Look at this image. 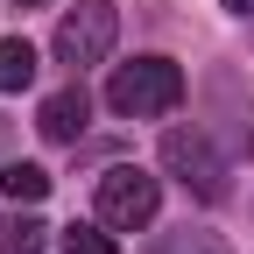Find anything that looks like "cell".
<instances>
[{"mask_svg":"<svg viewBox=\"0 0 254 254\" xmlns=\"http://www.w3.org/2000/svg\"><path fill=\"white\" fill-rule=\"evenodd\" d=\"M163 254H226V240H219V233H177Z\"/></svg>","mask_w":254,"mask_h":254,"instance_id":"obj_10","label":"cell"},{"mask_svg":"<svg viewBox=\"0 0 254 254\" xmlns=\"http://www.w3.org/2000/svg\"><path fill=\"white\" fill-rule=\"evenodd\" d=\"M113 43H120V14H113V0H78V7L57 21V64H71V71L106 64Z\"/></svg>","mask_w":254,"mask_h":254,"instance_id":"obj_2","label":"cell"},{"mask_svg":"<svg viewBox=\"0 0 254 254\" xmlns=\"http://www.w3.org/2000/svg\"><path fill=\"white\" fill-rule=\"evenodd\" d=\"M64 254H120L99 226H64Z\"/></svg>","mask_w":254,"mask_h":254,"instance_id":"obj_9","label":"cell"},{"mask_svg":"<svg viewBox=\"0 0 254 254\" xmlns=\"http://www.w3.org/2000/svg\"><path fill=\"white\" fill-rule=\"evenodd\" d=\"M43 233H50V226H43L36 212H7V219H0V254H36Z\"/></svg>","mask_w":254,"mask_h":254,"instance_id":"obj_6","label":"cell"},{"mask_svg":"<svg viewBox=\"0 0 254 254\" xmlns=\"http://www.w3.org/2000/svg\"><path fill=\"white\" fill-rule=\"evenodd\" d=\"M85 120H92L85 85H64V92H50V99H43V113H36V127H43L50 141H78V134H85Z\"/></svg>","mask_w":254,"mask_h":254,"instance_id":"obj_5","label":"cell"},{"mask_svg":"<svg viewBox=\"0 0 254 254\" xmlns=\"http://www.w3.org/2000/svg\"><path fill=\"white\" fill-rule=\"evenodd\" d=\"M106 106L120 120H163V113L184 106V71L170 57H134L106 78Z\"/></svg>","mask_w":254,"mask_h":254,"instance_id":"obj_1","label":"cell"},{"mask_svg":"<svg viewBox=\"0 0 254 254\" xmlns=\"http://www.w3.org/2000/svg\"><path fill=\"white\" fill-rule=\"evenodd\" d=\"M155 205H163V184H155L148 170L120 163V170H106V177H99V226L134 233V226H148V219H155Z\"/></svg>","mask_w":254,"mask_h":254,"instance_id":"obj_3","label":"cell"},{"mask_svg":"<svg viewBox=\"0 0 254 254\" xmlns=\"http://www.w3.org/2000/svg\"><path fill=\"white\" fill-rule=\"evenodd\" d=\"M28 78H36V50L21 36H0V92H21Z\"/></svg>","mask_w":254,"mask_h":254,"instance_id":"obj_7","label":"cell"},{"mask_svg":"<svg viewBox=\"0 0 254 254\" xmlns=\"http://www.w3.org/2000/svg\"><path fill=\"white\" fill-rule=\"evenodd\" d=\"M163 170L184 190H198V198H219V190H226V163L212 155V141L198 134V127H170L163 134Z\"/></svg>","mask_w":254,"mask_h":254,"instance_id":"obj_4","label":"cell"},{"mask_svg":"<svg viewBox=\"0 0 254 254\" xmlns=\"http://www.w3.org/2000/svg\"><path fill=\"white\" fill-rule=\"evenodd\" d=\"M219 7H233V14H254V0H219Z\"/></svg>","mask_w":254,"mask_h":254,"instance_id":"obj_11","label":"cell"},{"mask_svg":"<svg viewBox=\"0 0 254 254\" xmlns=\"http://www.w3.org/2000/svg\"><path fill=\"white\" fill-rule=\"evenodd\" d=\"M0 190H7L14 205H36L43 190H50V170L43 163H7V170H0Z\"/></svg>","mask_w":254,"mask_h":254,"instance_id":"obj_8","label":"cell"},{"mask_svg":"<svg viewBox=\"0 0 254 254\" xmlns=\"http://www.w3.org/2000/svg\"><path fill=\"white\" fill-rule=\"evenodd\" d=\"M14 7H43V0H14Z\"/></svg>","mask_w":254,"mask_h":254,"instance_id":"obj_12","label":"cell"}]
</instances>
